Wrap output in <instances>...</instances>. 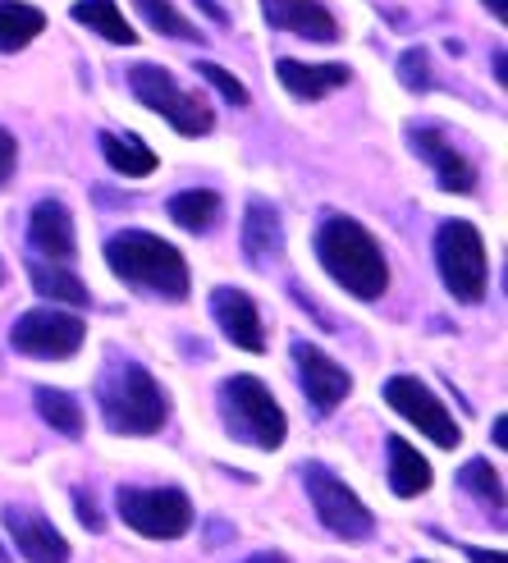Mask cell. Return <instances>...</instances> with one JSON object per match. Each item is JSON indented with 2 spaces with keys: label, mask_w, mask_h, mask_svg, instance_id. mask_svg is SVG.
<instances>
[{
  "label": "cell",
  "mask_w": 508,
  "mask_h": 563,
  "mask_svg": "<svg viewBox=\"0 0 508 563\" xmlns=\"http://www.w3.org/2000/svg\"><path fill=\"white\" fill-rule=\"evenodd\" d=\"M106 262L124 285H133L137 294H152L165 302L188 298V262L175 243H165L147 230H124L106 243Z\"/></svg>",
  "instance_id": "obj_2"
},
{
  "label": "cell",
  "mask_w": 508,
  "mask_h": 563,
  "mask_svg": "<svg viewBox=\"0 0 508 563\" xmlns=\"http://www.w3.org/2000/svg\"><path fill=\"white\" fill-rule=\"evenodd\" d=\"M129 88H133V97L143 101L147 110H156L161 120L175 124V133H184V137H207L216 129L211 106L202 97L184 92L179 82L169 78V69H161V65H133Z\"/></svg>",
  "instance_id": "obj_6"
},
{
  "label": "cell",
  "mask_w": 508,
  "mask_h": 563,
  "mask_svg": "<svg viewBox=\"0 0 508 563\" xmlns=\"http://www.w3.org/2000/svg\"><path fill=\"white\" fill-rule=\"evenodd\" d=\"M482 5H486V10H490V14L499 19V23L508 19V0H482Z\"/></svg>",
  "instance_id": "obj_33"
},
{
  "label": "cell",
  "mask_w": 508,
  "mask_h": 563,
  "mask_svg": "<svg viewBox=\"0 0 508 563\" xmlns=\"http://www.w3.org/2000/svg\"><path fill=\"white\" fill-rule=\"evenodd\" d=\"M101 156L110 161V170L129 179H147L156 170V152L133 133H101Z\"/></svg>",
  "instance_id": "obj_21"
},
{
  "label": "cell",
  "mask_w": 508,
  "mask_h": 563,
  "mask_svg": "<svg viewBox=\"0 0 508 563\" xmlns=\"http://www.w3.org/2000/svg\"><path fill=\"white\" fill-rule=\"evenodd\" d=\"M459 486H463L467 495L482 499L486 509H495V518H504V482H499V472H495L486 459H472V463H463V472H459Z\"/></svg>",
  "instance_id": "obj_27"
},
{
  "label": "cell",
  "mask_w": 508,
  "mask_h": 563,
  "mask_svg": "<svg viewBox=\"0 0 508 563\" xmlns=\"http://www.w3.org/2000/svg\"><path fill=\"white\" fill-rule=\"evenodd\" d=\"M385 454H389V490L399 499H412L421 490H431V463L421 459L404 435H389Z\"/></svg>",
  "instance_id": "obj_19"
},
{
  "label": "cell",
  "mask_w": 508,
  "mask_h": 563,
  "mask_svg": "<svg viewBox=\"0 0 508 563\" xmlns=\"http://www.w3.org/2000/svg\"><path fill=\"white\" fill-rule=\"evenodd\" d=\"M279 252H285V224H279V211L266 202H247L243 216V257L252 266H270Z\"/></svg>",
  "instance_id": "obj_17"
},
{
  "label": "cell",
  "mask_w": 508,
  "mask_h": 563,
  "mask_svg": "<svg viewBox=\"0 0 508 563\" xmlns=\"http://www.w3.org/2000/svg\"><path fill=\"white\" fill-rule=\"evenodd\" d=\"M220 417H224V431L234 440L252 444V449H279L289 435V421L285 408L270 399V389L257 376H230L220 385Z\"/></svg>",
  "instance_id": "obj_4"
},
{
  "label": "cell",
  "mask_w": 508,
  "mask_h": 563,
  "mask_svg": "<svg viewBox=\"0 0 508 563\" xmlns=\"http://www.w3.org/2000/svg\"><path fill=\"white\" fill-rule=\"evenodd\" d=\"M399 78H404V88L427 92V88H431V60H427V51H404Z\"/></svg>",
  "instance_id": "obj_29"
},
{
  "label": "cell",
  "mask_w": 508,
  "mask_h": 563,
  "mask_svg": "<svg viewBox=\"0 0 508 563\" xmlns=\"http://www.w3.org/2000/svg\"><path fill=\"white\" fill-rule=\"evenodd\" d=\"M115 509L137 537L152 541H175L192 527V504L179 486H120Z\"/></svg>",
  "instance_id": "obj_7"
},
{
  "label": "cell",
  "mask_w": 508,
  "mask_h": 563,
  "mask_svg": "<svg viewBox=\"0 0 508 563\" xmlns=\"http://www.w3.org/2000/svg\"><path fill=\"white\" fill-rule=\"evenodd\" d=\"M82 334H88V325H82L78 317L69 312H55V307H37V312H23L10 330V349L23 353V357H37V362H65L78 353Z\"/></svg>",
  "instance_id": "obj_9"
},
{
  "label": "cell",
  "mask_w": 508,
  "mask_h": 563,
  "mask_svg": "<svg viewBox=\"0 0 508 563\" xmlns=\"http://www.w3.org/2000/svg\"><path fill=\"white\" fill-rule=\"evenodd\" d=\"M27 243L51 262L74 257V216L65 202H37L33 220H27Z\"/></svg>",
  "instance_id": "obj_16"
},
{
  "label": "cell",
  "mask_w": 508,
  "mask_h": 563,
  "mask_svg": "<svg viewBox=\"0 0 508 563\" xmlns=\"http://www.w3.org/2000/svg\"><path fill=\"white\" fill-rule=\"evenodd\" d=\"M279 82L298 97V101H321L330 97L334 88H344L349 82V69L344 65H302V60H279L275 65Z\"/></svg>",
  "instance_id": "obj_18"
},
{
  "label": "cell",
  "mask_w": 508,
  "mask_h": 563,
  "mask_svg": "<svg viewBox=\"0 0 508 563\" xmlns=\"http://www.w3.org/2000/svg\"><path fill=\"white\" fill-rule=\"evenodd\" d=\"M27 279H33V289L42 294V298H51V302H69V307H82L88 302V285H82L78 275H69V271H60V266H46V262H33L27 266Z\"/></svg>",
  "instance_id": "obj_24"
},
{
  "label": "cell",
  "mask_w": 508,
  "mask_h": 563,
  "mask_svg": "<svg viewBox=\"0 0 508 563\" xmlns=\"http://www.w3.org/2000/svg\"><path fill=\"white\" fill-rule=\"evenodd\" d=\"M5 527L19 545V554L27 563H69V545L65 537L55 531L42 514H27V509H5Z\"/></svg>",
  "instance_id": "obj_15"
},
{
  "label": "cell",
  "mask_w": 508,
  "mask_h": 563,
  "mask_svg": "<svg viewBox=\"0 0 508 563\" xmlns=\"http://www.w3.org/2000/svg\"><path fill=\"white\" fill-rule=\"evenodd\" d=\"M133 10L143 14V23H152L161 37H175V42H202L197 23H188L169 0H133Z\"/></svg>",
  "instance_id": "obj_26"
},
{
  "label": "cell",
  "mask_w": 508,
  "mask_h": 563,
  "mask_svg": "<svg viewBox=\"0 0 508 563\" xmlns=\"http://www.w3.org/2000/svg\"><path fill=\"white\" fill-rule=\"evenodd\" d=\"M247 563H289V559H285V554H270V550H266V554H252Z\"/></svg>",
  "instance_id": "obj_35"
},
{
  "label": "cell",
  "mask_w": 508,
  "mask_h": 563,
  "mask_svg": "<svg viewBox=\"0 0 508 563\" xmlns=\"http://www.w3.org/2000/svg\"><path fill=\"white\" fill-rule=\"evenodd\" d=\"M14 161H19V147H14V137L0 129V184H5L14 175Z\"/></svg>",
  "instance_id": "obj_30"
},
{
  "label": "cell",
  "mask_w": 508,
  "mask_h": 563,
  "mask_svg": "<svg viewBox=\"0 0 508 563\" xmlns=\"http://www.w3.org/2000/svg\"><path fill=\"white\" fill-rule=\"evenodd\" d=\"M197 10H207V14L216 19V23H224V10L216 5V0H197Z\"/></svg>",
  "instance_id": "obj_34"
},
{
  "label": "cell",
  "mask_w": 508,
  "mask_h": 563,
  "mask_svg": "<svg viewBox=\"0 0 508 563\" xmlns=\"http://www.w3.org/2000/svg\"><path fill=\"white\" fill-rule=\"evenodd\" d=\"M408 143H412V152H417V156L435 170L440 188H449V192H472V188H476V170H472V161H467L463 152L449 147L435 129H412V133H408Z\"/></svg>",
  "instance_id": "obj_14"
},
{
  "label": "cell",
  "mask_w": 508,
  "mask_h": 563,
  "mask_svg": "<svg viewBox=\"0 0 508 563\" xmlns=\"http://www.w3.org/2000/svg\"><path fill=\"white\" fill-rule=\"evenodd\" d=\"M417 563H427V559H417Z\"/></svg>",
  "instance_id": "obj_37"
},
{
  "label": "cell",
  "mask_w": 508,
  "mask_h": 563,
  "mask_svg": "<svg viewBox=\"0 0 508 563\" xmlns=\"http://www.w3.org/2000/svg\"><path fill=\"white\" fill-rule=\"evenodd\" d=\"M302 486H307V499H312V509L317 518L334 531V537H344V541H366L376 531V518L372 509L339 482V476L325 467V463H307L302 467Z\"/></svg>",
  "instance_id": "obj_8"
},
{
  "label": "cell",
  "mask_w": 508,
  "mask_h": 563,
  "mask_svg": "<svg viewBox=\"0 0 508 563\" xmlns=\"http://www.w3.org/2000/svg\"><path fill=\"white\" fill-rule=\"evenodd\" d=\"M197 74H202L211 88L224 97V101H234V106H247V88L230 74V69H220V65H211V60H197Z\"/></svg>",
  "instance_id": "obj_28"
},
{
  "label": "cell",
  "mask_w": 508,
  "mask_h": 563,
  "mask_svg": "<svg viewBox=\"0 0 508 563\" xmlns=\"http://www.w3.org/2000/svg\"><path fill=\"white\" fill-rule=\"evenodd\" d=\"M385 404L399 417H408L421 435H431L440 449H459V440H463L459 421L449 417V408L417 376H389L385 380Z\"/></svg>",
  "instance_id": "obj_10"
},
{
  "label": "cell",
  "mask_w": 508,
  "mask_h": 563,
  "mask_svg": "<svg viewBox=\"0 0 508 563\" xmlns=\"http://www.w3.org/2000/svg\"><path fill=\"white\" fill-rule=\"evenodd\" d=\"M37 412H42L65 440H78V435H82V408H78L74 394L42 385V389H37Z\"/></svg>",
  "instance_id": "obj_25"
},
{
  "label": "cell",
  "mask_w": 508,
  "mask_h": 563,
  "mask_svg": "<svg viewBox=\"0 0 508 563\" xmlns=\"http://www.w3.org/2000/svg\"><path fill=\"white\" fill-rule=\"evenodd\" d=\"M46 14L37 5H23V0H0V51H23L33 37H42Z\"/></svg>",
  "instance_id": "obj_22"
},
{
  "label": "cell",
  "mask_w": 508,
  "mask_h": 563,
  "mask_svg": "<svg viewBox=\"0 0 508 563\" xmlns=\"http://www.w3.org/2000/svg\"><path fill=\"white\" fill-rule=\"evenodd\" d=\"M78 504H74V509H78V522L82 527H92V531H101V514H97V504H92V495H74Z\"/></svg>",
  "instance_id": "obj_31"
},
{
  "label": "cell",
  "mask_w": 508,
  "mask_h": 563,
  "mask_svg": "<svg viewBox=\"0 0 508 563\" xmlns=\"http://www.w3.org/2000/svg\"><path fill=\"white\" fill-rule=\"evenodd\" d=\"M262 14L279 33H294L307 42H339V23L321 0H262Z\"/></svg>",
  "instance_id": "obj_13"
},
{
  "label": "cell",
  "mask_w": 508,
  "mask_h": 563,
  "mask_svg": "<svg viewBox=\"0 0 508 563\" xmlns=\"http://www.w3.org/2000/svg\"><path fill=\"white\" fill-rule=\"evenodd\" d=\"M169 220H175L179 230H188V234L216 230L220 192H211V188H184V192H175V197H169Z\"/></svg>",
  "instance_id": "obj_20"
},
{
  "label": "cell",
  "mask_w": 508,
  "mask_h": 563,
  "mask_svg": "<svg viewBox=\"0 0 508 563\" xmlns=\"http://www.w3.org/2000/svg\"><path fill=\"white\" fill-rule=\"evenodd\" d=\"M97 404L115 435H156L169 412L165 389L137 362H110L106 376L97 380Z\"/></svg>",
  "instance_id": "obj_3"
},
{
  "label": "cell",
  "mask_w": 508,
  "mask_h": 563,
  "mask_svg": "<svg viewBox=\"0 0 508 563\" xmlns=\"http://www.w3.org/2000/svg\"><path fill=\"white\" fill-rule=\"evenodd\" d=\"M0 563H10V550L5 545H0Z\"/></svg>",
  "instance_id": "obj_36"
},
{
  "label": "cell",
  "mask_w": 508,
  "mask_h": 563,
  "mask_svg": "<svg viewBox=\"0 0 508 563\" xmlns=\"http://www.w3.org/2000/svg\"><path fill=\"white\" fill-rule=\"evenodd\" d=\"M467 559H472V563H504L499 550H467Z\"/></svg>",
  "instance_id": "obj_32"
},
{
  "label": "cell",
  "mask_w": 508,
  "mask_h": 563,
  "mask_svg": "<svg viewBox=\"0 0 508 563\" xmlns=\"http://www.w3.org/2000/svg\"><path fill=\"white\" fill-rule=\"evenodd\" d=\"M294 362H298V380H302V394H307V404H312L321 417H330L339 404L349 399V389H353V376L339 367V362L330 353H321L317 344H294Z\"/></svg>",
  "instance_id": "obj_11"
},
{
  "label": "cell",
  "mask_w": 508,
  "mask_h": 563,
  "mask_svg": "<svg viewBox=\"0 0 508 563\" xmlns=\"http://www.w3.org/2000/svg\"><path fill=\"white\" fill-rule=\"evenodd\" d=\"M317 257L330 271V279H339L353 298L372 302L389 289V266H385V252L372 239L366 224H357L353 216H330L321 230H317Z\"/></svg>",
  "instance_id": "obj_1"
},
{
  "label": "cell",
  "mask_w": 508,
  "mask_h": 563,
  "mask_svg": "<svg viewBox=\"0 0 508 563\" xmlns=\"http://www.w3.org/2000/svg\"><path fill=\"white\" fill-rule=\"evenodd\" d=\"M74 19L82 27H92V33H101L106 42H115V46H133L137 42V33L124 23V10L115 5V0H78Z\"/></svg>",
  "instance_id": "obj_23"
},
{
  "label": "cell",
  "mask_w": 508,
  "mask_h": 563,
  "mask_svg": "<svg viewBox=\"0 0 508 563\" xmlns=\"http://www.w3.org/2000/svg\"><path fill=\"white\" fill-rule=\"evenodd\" d=\"M211 317L220 325V334L230 340L234 349L243 353H262L266 349V325H262V312H257V302H252L243 289H216L211 294Z\"/></svg>",
  "instance_id": "obj_12"
},
{
  "label": "cell",
  "mask_w": 508,
  "mask_h": 563,
  "mask_svg": "<svg viewBox=\"0 0 508 563\" xmlns=\"http://www.w3.org/2000/svg\"><path fill=\"white\" fill-rule=\"evenodd\" d=\"M435 262L444 275V289L459 302H482L490 285V262H486V243L482 230L467 220H444L435 234Z\"/></svg>",
  "instance_id": "obj_5"
}]
</instances>
